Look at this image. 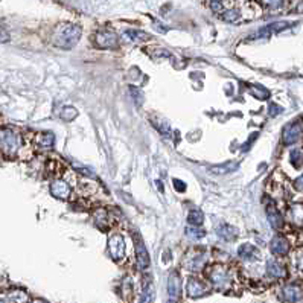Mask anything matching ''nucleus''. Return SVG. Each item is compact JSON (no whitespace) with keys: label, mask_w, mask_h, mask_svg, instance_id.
I'll return each mask as SVG.
<instances>
[{"label":"nucleus","mask_w":303,"mask_h":303,"mask_svg":"<svg viewBox=\"0 0 303 303\" xmlns=\"http://www.w3.org/2000/svg\"><path fill=\"white\" fill-rule=\"evenodd\" d=\"M83 34V29L81 26L73 25V23H64V25H60L55 29V34L52 37V43L55 47L58 49H64L69 51L72 47L76 46V43L81 38Z\"/></svg>","instance_id":"obj_1"},{"label":"nucleus","mask_w":303,"mask_h":303,"mask_svg":"<svg viewBox=\"0 0 303 303\" xmlns=\"http://www.w3.org/2000/svg\"><path fill=\"white\" fill-rule=\"evenodd\" d=\"M22 147V136L11 126L0 128V152L6 157H14Z\"/></svg>","instance_id":"obj_2"},{"label":"nucleus","mask_w":303,"mask_h":303,"mask_svg":"<svg viewBox=\"0 0 303 303\" xmlns=\"http://www.w3.org/2000/svg\"><path fill=\"white\" fill-rule=\"evenodd\" d=\"M207 277H209L212 285L215 286L216 290H219V291L229 290L230 286H232V282H233L230 270L226 265H222V264L212 265L209 270H207Z\"/></svg>","instance_id":"obj_3"},{"label":"nucleus","mask_w":303,"mask_h":303,"mask_svg":"<svg viewBox=\"0 0 303 303\" xmlns=\"http://www.w3.org/2000/svg\"><path fill=\"white\" fill-rule=\"evenodd\" d=\"M93 43L99 49H116L119 46V38L111 29H99L93 35Z\"/></svg>","instance_id":"obj_4"},{"label":"nucleus","mask_w":303,"mask_h":303,"mask_svg":"<svg viewBox=\"0 0 303 303\" xmlns=\"http://www.w3.org/2000/svg\"><path fill=\"white\" fill-rule=\"evenodd\" d=\"M209 291H211V286L195 276H190L186 282V294L190 299H200L206 294H209Z\"/></svg>","instance_id":"obj_5"},{"label":"nucleus","mask_w":303,"mask_h":303,"mask_svg":"<svg viewBox=\"0 0 303 303\" xmlns=\"http://www.w3.org/2000/svg\"><path fill=\"white\" fill-rule=\"evenodd\" d=\"M279 299L283 303H297L303 299V288L297 283H286L279 291Z\"/></svg>","instance_id":"obj_6"},{"label":"nucleus","mask_w":303,"mask_h":303,"mask_svg":"<svg viewBox=\"0 0 303 303\" xmlns=\"http://www.w3.org/2000/svg\"><path fill=\"white\" fill-rule=\"evenodd\" d=\"M108 253L113 261H122L125 258V241L122 235L115 233L108 238Z\"/></svg>","instance_id":"obj_7"},{"label":"nucleus","mask_w":303,"mask_h":303,"mask_svg":"<svg viewBox=\"0 0 303 303\" xmlns=\"http://www.w3.org/2000/svg\"><path fill=\"white\" fill-rule=\"evenodd\" d=\"M302 133H303V125L300 121H294L288 123L282 131L283 145H293V143H296L302 137Z\"/></svg>","instance_id":"obj_8"},{"label":"nucleus","mask_w":303,"mask_h":303,"mask_svg":"<svg viewBox=\"0 0 303 303\" xmlns=\"http://www.w3.org/2000/svg\"><path fill=\"white\" fill-rule=\"evenodd\" d=\"M182 291V282L179 271H171L168 277V302H179Z\"/></svg>","instance_id":"obj_9"},{"label":"nucleus","mask_w":303,"mask_h":303,"mask_svg":"<svg viewBox=\"0 0 303 303\" xmlns=\"http://www.w3.org/2000/svg\"><path fill=\"white\" fill-rule=\"evenodd\" d=\"M290 248H291L290 241L282 235H276L270 242V250L276 256H286L290 253Z\"/></svg>","instance_id":"obj_10"},{"label":"nucleus","mask_w":303,"mask_h":303,"mask_svg":"<svg viewBox=\"0 0 303 303\" xmlns=\"http://www.w3.org/2000/svg\"><path fill=\"white\" fill-rule=\"evenodd\" d=\"M51 194L58 200H67L72 194V189L67 182L61 180V179H55L51 183Z\"/></svg>","instance_id":"obj_11"},{"label":"nucleus","mask_w":303,"mask_h":303,"mask_svg":"<svg viewBox=\"0 0 303 303\" xmlns=\"http://www.w3.org/2000/svg\"><path fill=\"white\" fill-rule=\"evenodd\" d=\"M134 244H136V258H137V264L142 270H145L150 267V254L147 251V247L143 244L142 239L134 235Z\"/></svg>","instance_id":"obj_12"},{"label":"nucleus","mask_w":303,"mask_h":303,"mask_svg":"<svg viewBox=\"0 0 303 303\" xmlns=\"http://www.w3.org/2000/svg\"><path fill=\"white\" fill-rule=\"evenodd\" d=\"M267 274L270 277H273V279H285L286 276H288V271H286V268L276 259H270L267 261Z\"/></svg>","instance_id":"obj_13"},{"label":"nucleus","mask_w":303,"mask_h":303,"mask_svg":"<svg viewBox=\"0 0 303 303\" xmlns=\"http://www.w3.org/2000/svg\"><path fill=\"white\" fill-rule=\"evenodd\" d=\"M290 26V23H286V22H279V23H271L262 29H259L256 34H253V38H267L270 35H273V34H277L280 32V30L286 29Z\"/></svg>","instance_id":"obj_14"},{"label":"nucleus","mask_w":303,"mask_h":303,"mask_svg":"<svg viewBox=\"0 0 303 303\" xmlns=\"http://www.w3.org/2000/svg\"><path fill=\"white\" fill-rule=\"evenodd\" d=\"M238 256L244 261H256L261 258L259 250L251 244H242L238 248Z\"/></svg>","instance_id":"obj_15"},{"label":"nucleus","mask_w":303,"mask_h":303,"mask_svg":"<svg viewBox=\"0 0 303 303\" xmlns=\"http://www.w3.org/2000/svg\"><path fill=\"white\" fill-rule=\"evenodd\" d=\"M267 218L270 221V226L273 227L274 230H280L283 226V218L280 215V212L276 209L274 206H268L267 207Z\"/></svg>","instance_id":"obj_16"},{"label":"nucleus","mask_w":303,"mask_h":303,"mask_svg":"<svg viewBox=\"0 0 303 303\" xmlns=\"http://www.w3.org/2000/svg\"><path fill=\"white\" fill-rule=\"evenodd\" d=\"M123 38L128 41H133V43H143V41H150L151 35L139 29H128L123 32Z\"/></svg>","instance_id":"obj_17"},{"label":"nucleus","mask_w":303,"mask_h":303,"mask_svg":"<svg viewBox=\"0 0 303 303\" xmlns=\"http://www.w3.org/2000/svg\"><path fill=\"white\" fill-rule=\"evenodd\" d=\"M288 218L293 224L296 226H303V204L296 203L293 206H290L288 209Z\"/></svg>","instance_id":"obj_18"},{"label":"nucleus","mask_w":303,"mask_h":303,"mask_svg":"<svg viewBox=\"0 0 303 303\" xmlns=\"http://www.w3.org/2000/svg\"><path fill=\"white\" fill-rule=\"evenodd\" d=\"M216 233L218 236L222 239V241H235L236 236H238V229H235L233 226L230 224H221L218 229H216Z\"/></svg>","instance_id":"obj_19"},{"label":"nucleus","mask_w":303,"mask_h":303,"mask_svg":"<svg viewBox=\"0 0 303 303\" xmlns=\"http://www.w3.org/2000/svg\"><path fill=\"white\" fill-rule=\"evenodd\" d=\"M94 222H96V226L102 230H107L110 222H111V216L108 213L107 209H98L96 212H94Z\"/></svg>","instance_id":"obj_20"},{"label":"nucleus","mask_w":303,"mask_h":303,"mask_svg":"<svg viewBox=\"0 0 303 303\" xmlns=\"http://www.w3.org/2000/svg\"><path fill=\"white\" fill-rule=\"evenodd\" d=\"M119 293H121V297L126 302H130L133 299V282L130 277L122 279L121 286H119Z\"/></svg>","instance_id":"obj_21"},{"label":"nucleus","mask_w":303,"mask_h":303,"mask_svg":"<svg viewBox=\"0 0 303 303\" xmlns=\"http://www.w3.org/2000/svg\"><path fill=\"white\" fill-rule=\"evenodd\" d=\"M184 267L189 271H201L203 267H204V256H203V254H197V256L187 258L184 261Z\"/></svg>","instance_id":"obj_22"},{"label":"nucleus","mask_w":303,"mask_h":303,"mask_svg":"<svg viewBox=\"0 0 303 303\" xmlns=\"http://www.w3.org/2000/svg\"><path fill=\"white\" fill-rule=\"evenodd\" d=\"M239 168V163L238 162H229V163H222V165H218V166H213L211 168L209 171L212 174H230V172H235L236 169Z\"/></svg>","instance_id":"obj_23"},{"label":"nucleus","mask_w":303,"mask_h":303,"mask_svg":"<svg viewBox=\"0 0 303 303\" xmlns=\"http://www.w3.org/2000/svg\"><path fill=\"white\" fill-rule=\"evenodd\" d=\"M54 140H55V137H54V134H52V133H49V131L41 133V134H38V136H37L38 147H40V148H43V150H49V148H52V145H54Z\"/></svg>","instance_id":"obj_24"},{"label":"nucleus","mask_w":303,"mask_h":303,"mask_svg":"<svg viewBox=\"0 0 303 303\" xmlns=\"http://www.w3.org/2000/svg\"><path fill=\"white\" fill-rule=\"evenodd\" d=\"M219 15L227 23H238L241 20V12H239V9H224Z\"/></svg>","instance_id":"obj_25"},{"label":"nucleus","mask_w":303,"mask_h":303,"mask_svg":"<svg viewBox=\"0 0 303 303\" xmlns=\"http://www.w3.org/2000/svg\"><path fill=\"white\" fill-rule=\"evenodd\" d=\"M155 297V291H154V286L151 283H147L143 286L142 294H140V300L139 303H152Z\"/></svg>","instance_id":"obj_26"},{"label":"nucleus","mask_w":303,"mask_h":303,"mask_svg":"<svg viewBox=\"0 0 303 303\" xmlns=\"http://www.w3.org/2000/svg\"><path fill=\"white\" fill-rule=\"evenodd\" d=\"M258 2L268 11L271 12H279L283 5H285V0H258Z\"/></svg>","instance_id":"obj_27"},{"label":"nucleus","mask_w":303,"mask_h":303,"mask_svg":"<svg viewBox=\"0 0 303 303\" xmlns=\"http://www.w3.org/2000/svg\"><path fill=\"white\" fill-rule=\"evenodd\" d=\"M8 302L9 303H29V297L25 291L20 290H12L8 294Z\"/></svg>","instance_id":"obj_28"},{"label":"nucleus","mask_w":303,"mask_h":303,"mask_svg":"<svg viewBox=\"0 0 303 303\" xmlns=\"http://www.w3.org/2000/svg\"><path fill=\"white\" fill-rule=\"evenodd\" d=\"M187 221H189V224H190V226L200 227V226L203 224V221H204V213H203L200 209L190 211L189 215H187Z\"/></svg>","instance_id":"obj_29"},{"label":"nucleus","mask_w":303,"mask_h":303,"mask_svg":"<svg viewBox=\"0 0 303 303\" xmlns=\"http://www.w3.org/2000/svg\"><path fill=\"white\" fill-rule=\"evenodd\" d=\"M290 160L294 168H300L303 165V150L302 148H294L290 152Z\"/></svg>","instance_id":"obj_30"},{"label":"nucleus","mask_w":303,"mask_h":303,"mask_svg":"<svg viewBox=\"0 0 303 303\" xmlns=\"http://www.w3.org/2000/svg\"><path fill=\"white\" fill-rule=\"evenodd\" d=\"M186 235L190 239H201V238H204L206 232H204V229H200V227H195V226H187L186 227Z\"/></svg>","instance_id":"obj_31"},{"label":"nucleus","mask_w":303,"mask_h":303,"mask_svg":"<svg viewBox=\"0 0 303 303\" xmlns=\"http://www.w3.org/2000/svg\"><path fill=\"white\" fill-rule=\"evenodd\" d=\"M250 93H251L256 99H267V98L270 96V91H268L267 89L261 87V86H253V87L250 89Z\"/></svg>","instance_id":"obj_32"},{"label":"nucleus","mask_w":303,"mask_h":303,"mask_svg":"<svg viewBox=\"0 0 303 303\" xmlns=\"http://www.w3.org/2000/svg\"><path fill=\"white\" fill-rule=\"evenodd\" d=\"M76 116H78V111L73 107H64V108L61 110V119H64L67 122L73 121Z\"/></svg>","instance_id":"obj_33"},{"label":"nucleus","mask_w":303,"mask_h":303,"mask_svg":"<svg viewBox=\"0 0 303 303\" xmlns=\"http://www.w3.org/2000/svg\"><path fill=\"white\" fill-rule=\"evenodd\" d=\"M152 125L155 126V128L160 131L163 136H166V137H169V134H171V126L165 122V121H160V122H152Z\"/></svg>","instance_id":"obj_34"},{"label":"nucleus","mask_w":303,"mask_h":303,"mask_svg":"<svg viewBox=\"0 0 303 303\" xmlns=\"http://www.w3.org/2000/svg\"><path fill=\"white\" fill-rule=\"evenodd\" d=\"M130 93H131V96H133V99H134V102H136L137 105H140V104L143 102V94H142V91H140L137 87L130 86Z\"/></svg>","instance_id":"obj_35"},{"label":"nucleus","mask_w":303,"mask_h":303,"mask_svg":"<svg viewBox=\"0 0 303 303\" xmlns=\"http://www.w3.org/2000/svg\"><path fill=\"white\" fill-rule=\"evenodd\" d=\"M211 9L215 14H221L226 8H224V3H222V0H211Z\"/></svg>","instance_id":"obj_36"},{"label":"nucleus","mask_w":303,"mask_h":303,"mask_svg":"<svg viewBox=\"0 0 303 303\" xmlns=\"http://www.w3.org/2000/svg\"><path fill=\"white\" fill-rule=\"evenodd\" d=\"M296 267L303 274V248L297 250V253H296Z\"/></svg>","instance_id":"obj_37"},{"label":"nucleus","mask_w":303,"mask_h":303,"mask_svg":"<svg viewBox=\"0 0 303 303\" xmlns=\"http://www.w3.org/2000/svg\"><path fill=\"white\" fill-rule=\"evenodd\" d=\"M282 111H283V108L279 107L277 104H270V107H268V115H270L271 118H274V116L280 115Z\"/></svg>","instance_id":"obj_38"},{"label":"nucleus","mask_w":303,"mask_h":303,"mask_svg":"<svg viewBox=\"0 0 303 303\" xmlns=\"http://www.w3.org/2000/svg\"><path fill=\"white\" fill-rule=\"evenodd\" d=\"M174 187L177 190H180V192H184L186 190V184L182 180H177V179H174Z\"/></svg>","instance_id":"obj_39"},{"label":"nucleus","mask_w":303,"mask_h":303,"mask_svg":"<svg viewBox=\"0 0 303 303\" xmlns=\"http://www.w3.org/2000/svg\"><path fill=\"white\" fill-rule=\"evenodd\" d=\"M294 187H296L297 190H300V192H303V174L300 175V177H297V179L294 180Z\"/></svg>","instance_id":"obj_40"},{"label":"nucleus","mask_w":303,"mask_h":303,"mask_svg":"<svg viewBox=\"0 0 303 303\" xmlns=\"http://www.w3.org/2000/svg\"><path fill=\"white\" fill-rule=\"evenodd\" d=\"M9 40V34L3 28H0V43H6Z\"/></svg>","instance_id":"obj_41"},{"label":"nucleus","mask_w":303,"mask_h":303,"mask_svg":"<svg viewBox=\"0 0 303 303\" xmlns=\"http://www.w3.org/2000/svg\"><path fill=\"white\" fill-rule=\"evenodd\" d=\"M29 303H47V302H44V300H41V299H34L32 302H29Z\"/></svg>","instance_id":"obj_42"},{"label":"nucleus","mask_w":303,"mask_h":303,"mask_svg":"<svg viewBox=\"0 0 303 303\" xmlns=\"http://www.w3.org/2000/svg\"><path fill=\"white\" fill-rule=\"evenodd\" d=\"M0 303H9L8 299H0Z\"/></svg>","instance_id":"obj_43"}]
</instances>
